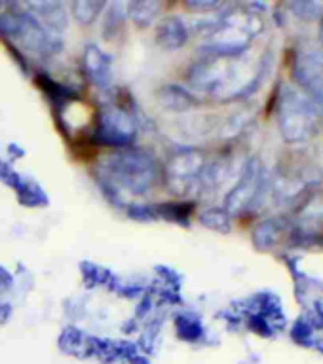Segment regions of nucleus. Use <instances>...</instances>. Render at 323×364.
<instances>
[{
    "label": "nucleus",
    "instance_id": "f257e3e1",
    "mask_svg": "<svg viewBox=\"0 0 323 364\" xmlns=\"http://www.w3.org/2000/svg\"><path fill=\"white\" fill-rule=\"evenodd\" d=\"M108 179L133 194H144L162 179V168L147 150H122L108 155L105 163Z\"/></svg>",
    "mask_w": 323,
    "mask_h": 364
},
{
    "label": "nucleus",
    "instance_id": "f03ea898",
    "mask_svg": "<svg viewBox=\"0 0 323 364\" xmlns=\"http://www.w3.org/2000/svg\"><path fill=\"white\" fill-rule=\"evenodd\" d=\"M0 30L35 54H52L60 49V42H55L48 29L27 12L4 13L0 18Z\"/></svg>",
    "mask_w": 323,
    "mask_h": 364
},
{
    "label": "nucleus",
    "instance_id": "7ed1b4c3",
    "mask_svg": "<svg viewBox=\"0 0 323 364\" xmlns=\"http://www.w3.org/2000/svg\"><path fill=\"white\" fill-rule=\"evenodd\" d=\"M135 135V124L130 118V114L120 110V108H110L105 110L99 118V129L96 133V139L99 143L108 144V146H124Z\"/></svg>",
    "mask_w": 323,
    "mask_h": 364
},
{
    "label": "nucleus",
    "instance_id": "20e7f679",
    "mask_svg": "<svg viewBox=\"0 0 323 364\" xmlns=\"http://www.w3.org/2000/svg\"><path fill=\"white\" fill-rule=\"evenodd\" d=\"M169 179L175 182H188L200 177L204 171V154H200L198 150H186V152H177L171 155L168 161Z\"/></svg>",
    "mask_w": 323,
    "mask_h": 364
},
{
    "label": "nucleus",
    "instance_id": "39448f33",
    "mask_svg": "<svg viewBox=\"0 0 323 364\" xmlns=\"http://www.w3.org/2000/svg\"><path fill=\"white\" fill-rule=\"evenodd\" d=\"M259 168L255 165H249L247 171L244 173L242 180H239L236 188H234L227 197V213H239V211H244L246 207H249V204L253 201V197L257 194V188H259Z\"/></svg>",
    "mask_w": 323,
    "mask_h": 364
},
{
    "label": "nucleus",
    "instance_id": "423d86ee",
    "mask_svg": "<svg viewBox=\"0 0 323 364\" xmlns=\"http://www.w3.org/2000/svg\"><path fill=\"white\" fill-rule=\"evenodd\" d=\"M84 66L88 76L96 86L105 88L113 80V71H110V57H108L101 48L90 44L84 52Z\"/></svg>",
    "mask_w": 323,
    "mask_h": 364
},
{
    "label": "nucleus",
    "instance_id": "0eeeda50",
    "mask_svg": "<svg viewBox=\"0 0 323 364\" xmlns=\"http://www.w3.org/2000/svg\"><path fill=\"white\" fill-rule=\"evenodd\" d=\"M156 40L166 49H179L181 46H185L188 40V29L185 21L177 16L164 19V23L158 27V33H156Z\"/></svg>",
    "mask_w": 323,
    "mask_h": 364
},
{
    "label": "nucleus",
    "instance_id": "6e6552de",
    "mask_svg": "<svg viewBox=\"0 0 323 364\" xmlns=\"http://www.w3.org/2000/svg\"><path fill=\"white\" fill-rule=\"evenodd\" d=\"M29 8L35 13H38V18L42 19L44 27L46 29H52L55 33H60L67 27L69 19H67V12L65 8L61 6L60 2H33L29 4Z\"/></svg>",
    "mask_w": 323,
    "mask_h": 364
},
{
    "label": "nucleus",
    "instance_id": "1a4fd4ad",
    "mask_svg": "<svg viewBox=\"0 0 323 364\" xmlns=\"http://www.w3.org/2000/svg\"><path fill=\"white\" fill-rule=\"evenodd\" d=\"M158 102L166 110H174V112H183L196 105V99L192 97L186 90L179 86H166L158 91Z\"/></svg>",
    "mask_w": 323,
    "mask_h": 364
},
{
    "label": "nucleus",
    "instance_id": "9d476101",
    "mask_svg": "<svg viewBox=\"0 0 323 364\" xmlns=\"http://www.w3.org/2000/svg\"><path fill=\"white\" fill-rule=\"evenodd\" d=\"M162 4L160 2H133L130 4V18L133 19V23L139 25V27H147L154 21V18L160 13Z\"/></svg>",
    "mask_w": 323,
    "mask_h": 364
},
{
    "label": "nucleus",
    "instance_id": "9b49d317",
    "mask_svg": "<svg viewBox=\"0 0 323 364\" xmlns=\"http://www.w3.org/2000/svg\"><path fill=\"white\" fill-rule=\"evenodd\" d=\"M105 8V2H96V0H78L72 4V13L74 18L82 25H90L97 19V16L101 13Z\"/></svg>",
    "mask_w": 323,
    "mask_h": 364
},
{
    "label": "nucleus",
    "instance_id": "f8f14e48",
    "mask_svg": "<svg viewBox=\"0 0 323 364\" xmlns=\"http://www.w3.org/2000/svg\"><path fill=\"white\" fill-rule=\"evenodd\" d=\"M278 233H280V228H278L276 221H266L263 224H259L255 233H253V239H255L259 249H266V247L274 245Z\"/></svg>",
    "mask_w": 323,
    "mask_h": 364
},
{
    "label": "nucleus",
    "instance_id": "ddd939ff",
    "mask_svg": "<svg viewBox=\"0 0 323 364\" xmlns=\"http://www.w3.org/2000/svg\"><path fill=\"white\" fill-rule=\"evenodd\" d=\"M200 222L204 226L211 228V230H221V232H227L230 228V218H228V213L225 209H208L200 215Z\"/></svg>",
    "mask_w": 323,
    "mask_h": 364
},
{
    "label": "nucleus",
    "instance_id": "4468645a",
    "mask_svg": "<svg viewBox=\"0 0 323 364\" xmlns=\"http://www.w3.org/2000/svg\"><path fill=\"white\" fill-rule=\"evenodd\" d=\"M177 334L186 341H196L202 336V324L194 317H179L177 319Z\"/></svg>",
    "mask_w": 323,
    "mask_h": 364
},
{
    "label": "nucleus",
    "instance_id": "2eb2a0df",
    "mask_svg": "<svg viewBox=\"0 0 323 364\" xmlns=\"http://www.w3.org/2000/svg\"><path fill=\"white\" fill-rule=\"evenodd\" d=\"M188 205L185 204H164L158 205L154 209V213H158L164 218H169V221H179L186 222V216H188Z\"/></svg>",
    "mask_w": 323,
    "mask_h": 364
},
{
    "label": "nucleus",
    "instance_id": "dca6fc26",
    "mask_svg": "<svg viewBox=\"0 0 323 364\" xmlns=\"http://www.w3.org/2000/svg\"><path fill=\"white\" fill-rule=\"evenodd\" d=\"M80 332L74 329H67L65 334L61 336V347H65V349H74V347L80 346Z\"/></svg>",
    "mask_w": 323,
    "mask_h": 364
},
{
    "label": "nucleus",
    "instance_id": "f3484780",
    "mask_svg": "<svg viewBox=\"0 0 323 364\" xmlns=\"http://www.w3.org/2000/svg\"><path fill=\"white\" fill-rule=\"evenodd\" d=\"M188 6L196 8V10H210V8H215V2H188Z\"/></svg>",
    "mask_w": 323,
    "mask_h": 364
},
{
    "label": "nucleus",
    "instance_id": "a211bd4d",
    "mask_svg": "<svg viewBox=\"0 0 323 364\" xmlns=\"http://www.w3.org/2000/svg\"><path fill=\"white\" fill-rule=\"evenodd\" d=\"M48 84L52 86V88H55V90H61L60 86L52 84V82H48ZM52 93H54V91H52ZM55 93H57V95H61V97H71V95H69V93H67V91H55Z\"/></svg>",
    "mask_w": 323,
    "mask_h": 364
}]
</instances>
